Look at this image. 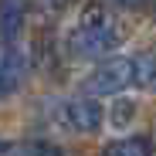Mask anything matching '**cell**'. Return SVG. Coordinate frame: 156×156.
I'll return each mask as SVG.
<instances>
[{
	"label": "cell",
	"mask_w": 156,
	"mask_h": 156,
	"mask_svg": "<svg viewBox=\"0 0 156 156\" xmlns=\"http://www.w3.org/2000/svg\"><path fill=\"white\" fill-rule=\"evenodd\" d=\"M119 44H122V27L102 4H88L82 10L78 27L68 37L71 55H78V58H102L109 51H115Z\"/></svg>",
	"instance_id": "6da1fadb"
},
{
	"label": "cell",
	"mask_w": 156,
	"mask_h": 156,
	"mask_svg": "<svg viewBox=\"0 0 156 156\" xmlns=\"http://www.w3.org/2000/svg\"><path fill=\"white\" fill-rule=\"evenodd\" d=\"M133 58H112L105 65H98L88 78H85V92L88 95H119L122 88L133 85Z\"/></svg>",
	"instance_id": "7a4b0ae2"
},
{
	"label": "cell",
	"mask_w": 156,
	"mask_h": 156,
	"mask_svg": "<svg viewBox=\"0 0 156 156\" xmlns=\"http://www.w3.org/2000/svg\"><path fill=\"white\" fill-rule=\"evenodd\" d=\"M61 122L71 133H95L102 126V105L92 95H75L61 105Z\"/></svg>",
	"instance_id": "3957f363"
},
{
	"label": "cell",
	"mask_w": 156,
	"mask_h": 156,
	"mask_svg": "<svg viewBox=\"0 0 156 156\" xmlns=\"http://www.w3.org/2000/svg\"><path fill=\"white\" fill-rule=\"evenodd\" d=\"M24 71H27L24 55H20L14 44H4V41H0V98H7V95H14V92L20 88Z\"/></svg>",
	"instance_id": "277c9868"
},
{
	"label": "cell",
	"mask_w": 156,
	"mask_h": 156,
	"mask_svg": "<svg viewBox=\"0 0 156 156\" xmlns=\"http://www.w3.org/2000/svg\"><path fill=\"white\" fill-rule=\"evenodd\" d=\"M27 4H31V0H0V41H4V44H14L17 34L24 31Z\"/></svg>",
	"instance_id": "5b68a950"
},
{
	"label": "cell",
	"mask_w": 156,
	"mask_h": 156,
	"mask_svg": "<svg viewBox=\"0 0 156 156\" xmlns=\"http://www.w3.org/2000/svg\"><path fill=\"white\" fill-rule=\"evenodd\" d=\"M102 156H149V139L143 136H129V139H115L105 146Z\"/></svg>",
	"instance_id": "8992f818"
},
{
	"label": "cell",
	"mask_w": 156,
	"mask_h": 156,
	"mask_svg": "<svg viewBox=\"0 0 156 156\" xmlns=\"http://www.w3.org/2000/svg\"><path fill=\"white\" fill-rule=\"evenodd\" d=\"M133 71H136L133 85H139V88H156V55H136V58H133Z\"/></svg>",
	"instance_id": "52a82bcc"
},
{
	"label": "cell",
	"mask_w": 156,
	"mask_h": 156,
	"mask_svg": "<svg viewBox=\"0 0 156 156\" xmlns=\"http://www.w3.org/2000/svg\"><path fill=\"white\" fill-rule=\"evenodd\" d=\"M10 156H65V153L51 143H24V146H10Z\"/></svg>",
	"instance_id": "ba28073f"
},
{
	"label": "cell",
	"mask_w": 156,
	"mask_h": 156,
	"mask_svg": "<svg viewBox=\"0 0 156 156\" xmlns=\"http://www.w3.org/2000/svg\"><path fill=\"white\" fill-rule=\"evenodd\" d=\"M31 4H34V10H37L41 17L51 20V17H61V14L75 4V0H31Z\"/></svg>",
	"instance_id": "9c48e42d"
},
{
	"label": "cell",
	"mask_w": 156,
	"mask_h": 156,
	"mask_svg": "<svg viewBox=\"0 0 156 156\" xmlns=\"http://www.w3.org/2000/svg\"><path fill=\"white\" fill-rule=\"evenodd\" d=\"M133 112H136L133 102H115V105H112V126H129Z\"/></svg>",
	"instance_id": "30bf717a"
},
{
	"label": "cell",
	"mask_w": 156,
	"mask_h": 156,
	"mask_svg": "<svg viewBox=\"0 0 156 156\" xmlns=\"http://www.w3.org/2000/svg\"><path fill=\"white\" fill-rule=\"evenodd\" d=\"M112 7H119V10H139V7H146L149 0H109Z\"/></svg>",
	"instance_id": "8fae6325"
},
{
	"label": "cell",
	"mask_w": 156,
	"mask_h": 156,
	"mask_svg": "<svg viewBox=\"0 0 156 156\" xmlns=\"http://www.w3.org/2000/svg\"><path fill=\"white\" fill-rule=\"evenodd\" d=\"M153 14H156V0H153Z\"/></svg>",
	"instance_id": "7c38bea8"
}]
</instances>
